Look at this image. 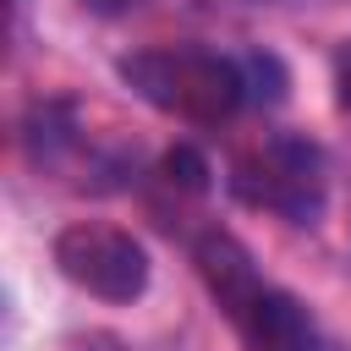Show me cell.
Wrapping results in <instances>:
<instances>
[{
  "label": "cell",
  "instance_id": "3",
  "mask_svg": "<svg viewBox=\"0 0 351 351\" xmlns=\"http://www.w3.org/2000/svg\"><path fill=\"white\" fill-rule=\"evenodd\" d=\"M230 186L241 203L285 214L296 225H307L324 208V165L318 148L302 137H263L258 148H247L230 165Z\"/></svg>",
  "mask_w": 351,
  "mask_h": 351
},
{
  "label": "cell",
  "instance_id": "5",
  "mask_svg": "<svg viewBox=\"0 0 351 351\" xmlns=\"http://www.w3.org/2000/svg\"><path fill=\"white\" fill-rule=\"evenodd\" d=\"M165 170H170V181H181V186H203V181H208V165H203L192 148H170V154H165Z\"/></svg>",
  "mask_w": 351,
  "mask_h": 351
},
{
  "label": "cell",
  "instance_id": "1",
  "mask_svg": "<svg viewBox=\"0 0 351 351\" xmlns=\"http://www.w3.org/2000/svg\"><path fill=\"white\" fill-rule=\"evenodd\" d=\"M197 274L214 291L219 313L230 318V329L241 335L247 351H329V340L313 324V313L291 291L263 280L241 241H230L219 230L203 236L197 241Z\"/></svg>",
  "mask_w": 351,
  "mask_h": 351
},
{
  "label": "cell",
  "instance_id": "4",
  "mask_svg": "<svg viewBox=\"0 0 351 351\" xmlns=\"http://www.w3.org/2000/svg\"><path fill=\"white\" fill-rule=\"evenodd\" d=\"M55 269L71 285H82L88 296H104V302H137L143 285H148L143 241L115 230V225H99V219H77L55 236Z\"/></svg>",
  "mask_w": 351,
  "mask_h": 351
},
{
  "label": "cell",
  "instance_id": "7",
  "mask_svg": "<svg viewBox=\"0 0 351 351\" xmlns=\"http://www.w3.org/2000/svg\"><path fill=\"white\" fill-rule=\"evenodd\" d=\"M82 5H93V11H121V5H132V0H82Z\"/></svg>",
  "mask_w": 351,
  "mask_h": 351
},
{
  "label": "cell",
  "instance_id": "8",
  "mask_svg": "<svg viewBox=\"0 0 351 351\" xmlns=\"http://www.w3.org/2000/svg\"><path fill=\"white\" fill-rule=\"evenodd\" d=\"M82 351H115V346H82Z\"/></svg>",
  "mask_w": 351,
  "mask_h": 351
},
{
  "label": "cell",
  "instance_id": "2",
  "mask_svg": "<svg viewBox=\"0 0 351 351\" xmlns=\"http://www.w3.org/2000/svg\"><path fill=\"white\" fill-rule=\"evenodd\" d=\"M121 77L154 110L192 126H219L247 104V66L219 49H143L121 60Z\"/></svg>",
  "mask_w": 351,
  "mask_h": 351
},
{
  "label": "cell",
  "instance_id": "6",
  "mask_svg": "<svg viewBox=\"0 0 351 351\" xmlns=\"http://www.w3.org/2000/svg\"><path fill=\"white\" fill-rule=\"evenodd\" d=\"M335 88H340V104L351 110V38H346V49L335 55Z\"/></svg>",
  "mask_w": 351,
  "mask_h": 351
}]
</instances>
